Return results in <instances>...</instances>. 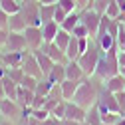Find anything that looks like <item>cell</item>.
I'll return each mask as SVG.
<instances>
[{
  "mask_svg": "<svg viewBox=\"0 0 125 125\" xmlns=\"http://www.w3.org/2000/svg\"><path fill=\"white\" fill-rule=\"evenodd\" d=\"M101 89H103V80H99V77H95V75L85 77V80L80 83V87H77L73 99H70V101L77 103L83 109H89L91 105L97 103V97H99Z\"/></svg>",
  "mask_w": 125,
  "mask_h": 125,
  "instance_id": "6da1fadb",
  "label": "cell"
},
{
  "mask_svg": "<svg viewBox=\"0 0 125 125\" xmlns=\"http://www.w3.org/2000/svg\"><path fill=\"white\" fill-rule=\"evenodd\" d=\"M0 62H2V50H0Z\"/></svg>",
  "mask_w": 125,
  "mask_h": 125,
  "instance_id": "6f0895ef",
  "label": "cell"
},
{
  "mask_svg": "<svg viewBox=\"0 0 125 125\" xmlns=\"http://www.w3.org/2000/svg\"><path fill=\"white\" fill-rule=\"evenodd\" d=\"M46 99H48V95H42V93H36V95H34V101H32V109H40V107H44Z\"/></svg>",
  "mask_w": 125,
  "mask_h": 125,
  "instance_id": "60d3db41",
  "label": "cell"
},
{
  "mask_svg": "<svg viewBox=\"0 0 125 125\" xmlns=\"http://www.w3.org/2000/svg\"><path fill=\"white\" fill-rule=\"evenodd\" d=\"M115 97H117V103H119V111L125 115V89L123 91H117Z\"/></svg>",
  "mask_w": 125,
  "mask_h": 125,
  "instance_id": "b9f144b4",
  "label": "cell"
},
{
  "mask_svg": "<svg viewBox=\"0 0 125 125\" xmlns=\"http://www.w3.org/2000/svg\"><path fill=\"white\" fill-rule=\"evenodd\" d=\"M20 68L24 70V73H26V75L44 77V73H42V70H40V64H38V58H36V54H34V52H30V50H26V52H24L22 66H20Z\"/></svg>",
  "mask_w": 125,
  "mask_h": 125,
  "instance_id": "9c48e42d",
  "label": "cell"
},
{
  "mask_svg": "<svg viewBox=\"0 0 125 125\" xmlns=\"http://www.w3.org/2000/svg\"><path fill=\"white\" fill-rule=\"evenodd\" d=\"M8 34H10V30H0V50H4V48H6Z\"/></svg>",
  "mask_w": 125,
  "mask_h": 125,
  "instance_id": "bcb514c9",
  "label": "cell"
},
{
  "mask_svg": "<svg viewBox=\"0 0 125 125\" xmlns=\"http://www.w3.org/2000/svg\"><path fill=\"white\" fill-rule=\"evenodd\" d=\"M2 85H4V91H6V97L16 99V93H18V83H16V82H12L8 75H2Z\"/></svg>",
  "mask_w": 125,
  "mask_h": 125,
  "instance_id": "d4e9b609",
  "label": "cell"
},
{
  "mask_svg": "<svg viewBox=\"0 0 125 125\" xmlns=\"http://www.w3.org/2000/svg\"><path fill=\"white\" fill-rule=\"evenodd\" d=\"M34 54H36V58H38L40 70H42V73H44V77H46V75H48V73L52 72V68H54V64H56V62H54V60H52L48 54H44L42 50H36Z\"/></svg>",
  "mask_w": 125,
  "mask_h": 125,
  "instance_id": "ffe728a7",
  "label": "cell"
},
{
  "mask_svg": "<svg viewBox=\"0 0 125 125\" xmlns=\"http://www.w3.org/2000/svg\"><path fill=\"white\" fill-rule=\"evenodd\" d=\"M91 2H93V0H91Z\"/></svg>",
  "mask_w": 125,
  "mask_h": 125,
  "instance_id": "6125c7cd",
  "label": "cell"
},
{
  "mask_svg": "<svg viewBox=\"0 0 125 125\" xmlns=\"http://www.w3.org/2000/svg\"><path fill=\"white\" fill-rule=\"evenodd\" d=\"M66 77L68 80H75V82L85 80V73H83L82 66L77 64V60H68L66 62Z\"/></svg>",
  "mask_w": 125,
  "mask_h": 125,
  "instance_id": "7c38bea8",
  "label": "cell"
},
{
  "mask_svg": "<svg viewBox=\"0 0 125 125\" xmlns=\"http://www.w3.org/2000/svg\"><path fill=\"white\" fill-rule=\"evenodd\" d=\"M99 56H101V50L99 46L95 44V40L89 38V46L87 50L80 54V58H77V64L82 66L85 77H91L93 73H95V68H97V62H99Z\"/></svg>",
  "mask_w": 125,
  "mask_h": 125,
  "instance_id": "3957f363",
  "label": "cell"
},
{
  "mask_svg": "<svg viewBox=\"0 0 125 125\" xmlns=\"http://www.w3.org/2000/svg\"><path fill=\"white\" fill-rule=\"evenodd\" d=\"M121 117H123V113L109 111V113L101 115V121H103V123H109V125H115V123H119V121H121Z\"/></svg>",
  "mask_w": 125,
  "mask_h": 125,
  "instance_id": "d6a6232c",
  "label": "cell"
},
{
  "mask_svg": "<svg viewBox=\"0 0 125 125\" xmlns=\"http://www.w3.org/2000/svg\"><path fill=\"white\" fill-rule=\"evenodd\" d=\"M24 38H26V46L30 52H36L44 46V36H42L40 26H28L24 30Z\"/></svg>",
  "mask_w": 125,
  "mask_h": 125,
  "instance_id": "ba28073f",
  "label": "cell"
},
{
  "mask_svg": "<svg viewBox=\"0 0 125 125\" xmlns=\"http://www.w3.org/2000/svg\"><path fill=\"white\" fill-rule=\"evenodd\" d=\"M40 4H58V0H38Z\"/></svg>",
  "mask_w": 125,
  "mask_h": 125,
  "instance_id": "f5cc1de1",
  "label": "cell"
},
{
  "mask_svg": "<svg viewBox=\"0 0 125 125\" xmlns=\"http://www.w3.org/2000/svg\"><path fill=\"white\" fill-rule=\"evenodd\" d=\"M6 97V91H4V85H2V77H0V99Z\"/></svg>",
  "mask_w": 125,
  "mask_h": 125,
  "instance_id": "f907efd6",
  "label": "cell"
},
{
  "mask_svg": "<svg viewBox=\"0 0 125 125\" xmlns=\"http://www.w3.org/2000/svg\"><path fill=\"white\" fill-rule=\"evenodd\" d=\"M58 6L64 10L66 14H72V12H77L75 10V0H58Z\"/></svg>",
  "mask_w": 125,
  "mask_h": 125,
  "instance_id": "d590c367",
  "label": "cell"
},
{
  "mask_svg": "<svg viewBox=\"0 0 125 125\" xmlns=\"http://www.w3.org/2000/svg\"><path fill=\"white\" fill-rule=\"evenodd\" d=\"M99 20H101V14L95 12L93 8H85V10L80 12V22L89 30V36L91 38H95L97 30H99Z\"/></svg>",
  "mask_w": 125,
  "mask_h": 125,
  "instance_id": "52a82bcc",
  "label": "cell"
},
{
  "mask_svg": "<svg viewBox=\"0 0 125 125\" xmlns=\"http://www.w3.org/2000/svg\"><path fill=\"white\" fill-rule=\"evenodd\" d=\"M85 121L89 123V125H101L103 121H101V111H99V107L97 105H91L89 109H87V113H85Z\"/></svg>",
  "mask_w": 125,
  "mask_h": 125,
  "instance_id": "4316f807",
  "label": "cell"
},
{
  "mask_svg": "<svg viewBox=\"0 0 125 125\" xmlns=\"http://www.w3.org/2000/svg\"><path fill=\"white\" fill-rule=\"evenodd\" d=\"M103 87L105 89H109V91H113V93H117V91H123L125 89V75L119 72V73H115V75H111L109 80H105L103 82Z\"/></svg>",
  "mask_w": 125,
  "mask_h": 125,
  "instance_id": "9a60e30c",
  "label": "cell"
},
{
  "mask_svg": "<svg viewBox=\"0 0 125 125\" xmlns=\"http://www.w3.org/2000/svg\"><path fill=\"white\" fill-rule=\"evenodd\" d=\"M8 16L10 14H6L4 10H0V30H8Z\"/></svg>",
  "mask_w": 125,
  "mask_h": 125,
  "instance_id": "f6af8a7d",
  "label": "cell"
},
{
  "mask_svg": "<svg viewBox=\"0 0 125 125\" xmlns=\"http://www.w3.org/2000/svg\"><path fill=\"white\" fill-rule=\"evenodd\" d=\"M105 14H107L109 18H113V20H115V18L119 16V14H121V8L117 6V2H115V0H113V2H111V4L107 6V10H105Z\"/></svg>",
  "mask_w": 125,
  "mask_h": 125,
  "instance_id": "f35d334b",
  "label": "cell"
},
{
  "mask_svg": "<svg viewBox=\"0 0 125 125\" xmlns=\"http://www.w3.org/2000/svg\"><path fill=\"white\" fill-rule=\"evenodd\" d=\"M72 36H75V38H91V36H89V30H87L82 22H80V24H77V26L72 30Z\"/></svg>",
  "mask_w": 125,
  "mask_h": 125,
  "instance_id": "8d00e7d4",
  "label": "cell"
},
{
  "mask_svg": "<svg viewBox=\"0 0 125 125\" xmlns=\"http://www.w3.org/2000/svg\"><path fill=\"white\" fill-rule=\"evenodd\" d=\"M0 119H2V111H0Z\"/></svg>",
  "mask_w": 125,
  "mask_h": 125,
  "instance_id": "680465c9",
  "label": "cell"
},
{
  "mask_svg": "<svg viewBox=\"0 0 125 125\" xmlns=\"http://www.w3.org/2000/svg\"><path fill=\"white\" fill-rule=\"evenodd\" d=\"M119 72H121V73H123V75H125V68H121V70H119Z\"/></svg>",
  "mask_w": 125,
  "mask_h": 125,
  "instance_id": "11a10c76",
  "label": "cell"
},
{
  "mask_svg": "<svg viewBox=\"0 0 125 125\" xmlns=\"http://www.w3.org/2000/svg\"><path fill=\"white\" fill-rule=\"evenodd\" d=\"M113 0H93L91 2V8L95 10V12H99V14H105V10H107V6L111 4Z\"/></svg>",
  "mask_w": 125,
  "mask_h": 125,
  "instance_id": "836d02e7",
  "label": "cell"
},
{
  "mask_svg": "<svg viewBox=\"0 0 125 125\" xmlns=\"http://www.w3.org/2000/svg\"><path fill=\"white\" fill-rule=\"evenodd\" d=\"M101 125H109V123H101Z\"/></svg>",
  "mask_w": 125,
  "mask_h": 125,
  "instance_id": "91938a15",
  "label": "cell"
},
{
  "mask_svg": "<svg viewBox=\"0 0 125 125\" xmlns=\"http://www.w3.org/2000/svg\"><path fill=\"white\" fill-rule=\"evenodd\" d=\"M93 40H95V44L99 46L101 52H109V50L117 48V40H115L111 34H109V32H105V34H97Z\"/></svg>",
  "mask_w": 125,
  "mask_h": 125,
  "instance_id": "ac0fdd59",
  "label": "cell"
},
{
  "mask_svg": "<svg viewBox=\"0 0 125 125\" xmlns=\"http://www.w3.org/2000/svg\"><path fill=\"white\" fill-rule=\"evenodd\" d=\"M115 2H117V6L121 8V12H125V0H115Z\"/></svg>",
  "mask_w": 125,
  "mask_h": 125,
  "instance_id": "816d5d0a",
  "label": "cell"
},
{
  "mask_svg": "<svg viewBox=\"0 0 125 125\" xmlns=\"http://www.w3.org/2000/svg\"><path fill=\"white\" fill-rule=\"evenodd\" d=\"M80 125H89V123H87V121H82V123H80Z\"/></svg>",
  "mask_w": 125,
  "mask_h": 125,
  "instance_id": "9f6ffc18",
  "label": "cell"
},
{
  "mask_svg": "<svg viewBox=\"0 0 125 125\" xmlns=\"http://www.w3.org/2000/svg\"><path fill=\"white\" fill-rule=\"evenodd\" d=\"M26 24L28 26H42V18H40V2L38 0H22V10Z\"/></svg>",
  "mask_w": 125,
  "mask_h": 125,
  "instance_id": "5b68a950",
  "label": "cell"
},
{
  "mask_svg": "<svg viewBox=\"0 0 125 125\" xmlns=\"http://www.w3.org/2000/svg\"><path fill=\"white\" fill-rule=\"evenodd\" d=\"M52 87H54V83L48 80V77H40V82H38V87H36V93H42V95H48Z\"/></svg>",
  "mask_w": 125,
  "mask_h": 125,
  "instance_id": "f546056e",
  "label": "cell"
},
{
  "mask_svg": "<svg viewBox=\"0 0 125 125\" xmlns=\"http://www.w3.org/2000/svg\"><path fill=\"white\" fill-rule=\"evenodd\" d=\"M80 24V12H72V14H68L66 16V20L60 24V28H64V30H68V32L72 34V30Z\"/></svg>",
  "mask_w": 125,
  "mask_h": 125,
  "instance_id": "f1b7e54d",
  "label": "cell"
},
{
  "mask_svg": "<svg viewBox=\"0 0 125 125\" xmlns=\"http://www.w3.org/2000/svg\"><path fill=\"white\" fill-rule=\"evenodd\" d=\"M40 28H42L44 42H54V38H56V34H58V30H60V24H58L56 20H52V22H46V24H42Z\"/></svg>",
  "mask_w": 125,
  "mask_h": 125,
  "instance_id": "44dd1931",
  "label": "cell"
},
{
  "mask_svg": "<svg viewBox=\"0 0 125 125\" xmlns=\"http://www.w3.org/2000/svg\"><path fill=\"white\" fill-rule=\"evenodd\" d=\"M54 14H56V4H40V18H42V24L52 22V20H54Z\"/></svg>",
  "mask_w": 125,
  "mask_h": 125,
  "instance_id": "484cf974",
  "label": "cell"
},
{
  "mask_svg": "<svg viewBox=\"0 0 125 125\" xmlns=\"http://www.w3.org/2000/svg\"><path fill=\"white\" fill-rule=\"evenodd\" d=\"M70 40H72V34L68 32V30H64V28H60V30H58V34H56V38H54L56 46H60L64 52H66V48H68Z\"/></svg>",
  "mask_w": 125,
  "mask_h": 125,
  "instance_id": "83f0119b",
  "label": "cell"
},
{
  "mask_svg": "<svg viewBox=\"0 0 125 125\" xmlns=\"http://www.w3.org/2000/svg\"><path fill=\"white\" fill-rule=\"evenodd\" d=\"M0 125H20V123H16V121H12V119L2 117V119H0Z\"/></svg>",
  "mask_w": 125,
  "mask_h": 125,
  "instance_id": "681fc988",
  "label": "cell"
},
{
  "mask_svg": "<svg viewBox=\"0 0 125 125\" xmlns=\"http://www.w3.org/2000/svg\"><path fill=\"white\" fill-rule=\"evenodd\" d=\"M80 54H82L80 40H77L75 36H72V40H70V44H68V48H66V56H68V60H77V58H80Z\"/></svg>",
  "mask_w": 125,
  "mask_h": 125,
  "instance_id": "cb8c5ba5",
  "label": "cell"
},
{
  "mask_svg": "<svg viewBox=\"0 0 125 125\" xmlns=\"http://www.w3.org/2000/svg\"><path fill=\"white\" fill-rule=\"evenodd\" d=\"M113 18H109L107 14H101V20H99V30H97V34H105L107 30H109V24H111ZM95 34V36H97Z\"/></svg>",
  "mask_w": 125,
  "mask_h": 125,
  "instance_id": "74e56055",
  "label": "cell"
},
{
  "mask_svg": "<svg viewBox=\"0 0 125 125\" xmlns=\"http://www.w3.org/2000/svg\"><path fill=\"white\" fill-rule=\"evenodd\" d=\"M6 75L10 77L12 82H16V83L20 85L22 77H24V70H22V68H6Z\"/></svg>",
  "mask_w": 125,
  "mask_h": 125,
  "instance_id": "1f68e13d",
  "label": "cell"
},
{
  "mask_svg": "<svg viewBox=\"0 0 125 125\" xmlns=\"http://www.w3.org/2000/svg\"><path fill=\"white\" fill-rule=\"evenodd\" d=\"M80 83H82V82H75V80H68V77H66V80L60 83V85H62V95H64V99H66V101L73 99V95H75L77 87H80Z\"/></svg>",
  "mask_w": 125,
  "mask_h": 125,
  "instance_id": "d6986e66",
  "label": "cell"
},
{
  "mask_svg": "<svg viewBox=\"0 0 125 125\" xmlns=\"http://www.w3.org/2000/svg\"><path fill=\"white\" fill-rule=\"evenodd\" d=\"M38 82H40V77L26 75V73H24V77H22L20 85H22V87H26V89H32V91H36V87H38Z\"/></svg>",
  "mask_w": 125,
  "mask_h": 125,
  "instance_id": "4dcf8cb0",
  "label": "cell"
},
{
  "mask_svg": "<svg viewBox=\"0 0 125 125\" xmlns=\"http://www.w3.org/2000/svg\"><path fill=\"white\" fill-rule=\"evenodd\" d=\"M117 52L119 48H113V50H109V52H101L99 56V62H97V68H95V77H99V80H109L111 75L119 73V60H117Z\"/></svg>",
  "mask_w": 125,
  "mask_h": 125,
  "instance_id": "7a4b0ae2",
  "label": "cell"
},
{
  "mask_svg": "<svg viewBox=\"0 0 125 125\" xmlns=\"http://www.w3.org/2000/svg\"><path fill=\"white\" fill-rule=\"evenodd\" d=\"M44 54H48L56 64H66L68 62V56H66V52L60 48V46H56V42H44V46L40 48Z\"/></svg>",
  "mask_w": 125,
  "mask_h": 125,
  "instance_id": "8fae6325",
  "label": "cell"
},
{
  "mask_svg": "<svg viewBox=\"0 0 125 125\" xmlns=\"http://www.w3.org/2000/svg\"><path fill=\"white\" fill-rule=\"evenodd\" d=\"M24 52H6V50H2V62H0V64H2L4 68H20Z\"/></svg>",
  "mask_w": 125,
  "mask_h": 125,
  "instance_id": "4fadbf2b",
  "label": "cell"
},
{
  "mask_svg": "<svg viewBox=\"0 0 125 125\" xmlns=\"http://www.w3.org/2000/svg\"><path fill=\"white\" fill-rule=\"evenodd\" d=\"M0 111H2V117L12 119V121H16V123H22L26 117H30V115L24 113V107H20L16 99H10V97L0 99Z\"/></svg>",
  "mask_w": 125,
  "mask_h": 125,
  "instance_id": "277c9868",
  "label": "cell"
},
{
  "mask_svg": "<svg viewBox=\"0 0 125 125\" xmlns=\"http://www.w3.org/2000/svg\"><path fill=\"white\" fill-rule=\"evenodd\" d=\"M123 28H125V24H123Z\"/></svg>",
  "mask_w": 125,
  "mask_h": 125,
  "instance_id": "94428289",
  "label": "cell"
},
{
  "mask_svg": "<svg viewBox=\"0 0 125 125\" xmlns=\"http://www.w3.org/2000/svg\"><path fill=\"white\" fill-rule=\"evenodd\" d=\"M97 107H99V111H101V115H105V113H109V111H117V113H121L119 111V103H117V97H115V93L113 91H109V89H101V93H99V97H97V103H95Z\"/></svg>",
  "mask_w": 125,
  "mask_h": 125,
  "instance_id": "8992f818",
  "label": "cell"
},
{
  "mask_svg": "<svg viewBox=\"0 0 125 125\" xmlns=\"http://www.w3.org/2000/svg\"><path fill=\"white\" fill-rule=\"evenodd\" d=\"M117 60H119V68H125V50L117 52Z\"/></svg>",
  "mask_w": 125,
  "mask_h": 125,
  "instance_id": "7dc6e473",
  "label": "cell"
},
{
  "mask_svg": "<svg viewBox=\"0 0 125 125\" xmlns=\"http://www.w3.org/2000/svg\"><path fill=\"white\" fill-rule=\"evenodd\" d=\"M66 103H68L66 99H62V101L52 109V115H54L56 119H64V117H66Z\"/></svg>",
  "mask_w": 125,
  "mask_h": 125,
  "instance_id": "e575fe53",
  "label": "cell"
},
{
  "mask_svg": "<svg viewBox=\"0 0 125 125\" xmlns=\"http://www.w3.org/2000/svg\"><path fill=\"white\" fill-rule=\"evenodd\" d=\"M30 115H32V117H36L38 121H46V119H48L52 113H50V111H46L44 107H40V109H32V113H30Z\"/></svg>",
  "mask_w": 125,
  "mask_h": 125,
  "instance_id": "ab89813d",
  "label": "cell"
},
{
  "mask_svg": "<svg viewBox=\"0 0 125 125\" xmlns=\"http://www.w3.org/2000/svg\"><path fill=\"white\" fill-rule=\"evenodd\" d=\"M0 10L6 14H16L22 10V0H0Z\"/></svg>",
  "mask_w": 125,
  "mask_h": 125,
  "instance_id": "603a6c76",
  "label": "cell"
},
{
  "mask_svg": "<svg viewBox=\"0 0 125 125\" xmlns=\"http://www.w3.org/2000/svg\"><path fill=\"white\" fill-rule=\"evenodd\" d=\"M85 8H91V0H75V10L82 12Z\"/></svg>",
  "mask_w": 125,
  "mask_h": 125,
  "instance_id": "ee69618b",
  "label": "cell"
},
{
  "mask_svg": "<svg viewBox=\"0 0 125 125\" xmlns=\"http://www.w3.org/2000/svg\"><path fill=\"white\" fill-rule=\"evenodd\" d=\"M26 28H28V24H26V18L22 12H16V14L8 16V30L10 32H24Z\"/></svg>",
  "mask_w": 125,
  "mask_h": 125,
  "instance_id": "5bb4252c",
  "label": "cell"
},
{
  "mask_svg": "<svg viewBox=\"0 0 125 125\" xmlns=\"http://www.w3.org/2000/svg\"><path fill=\"white\" fill-rule=\"evenodd\" d=\"M119 50H125V42H123V44H121V46H119Z\"/></svg>",
  "mask_w": 125,
  "mask_h": 125,
  "instance_id": "db71d44e",
  "label": "cell"
},
{
  "mask_svg": "<svg viewBox=\"0 0 125 125\" xmlns=\"http://www.w3.org/2000/svg\"><path fill=\"white\" fill-rule=\"evenodd\" d=\"M82 121H75V119H68V117H64L62 119V125H80Z\"/></svg>",
  "mask_w": 125,
  "mask_h": 125,
  "instance_id": "c3c4849f",
  "label": "cell"
},
{
  "mask_svg": "<svg viewBox=\"0 0 125 125\" xmlns=\"http://www.w3.org/2000/svg\"><path fill=\"white\" fill-rule=\"evenodd\" d=\"M4 50H6V52H24V50H28L24 32H10Z\"/></svg>",
  "mask_w": 125,
  "mask_h": 125,
  "instance_id": "30bf717a",
  "label": "cell"
},
{
  "mask_svg": "<svg viewBox=\"0 0 125 125\" xmlns=\"http://www.w3.org/2000/svg\"><path fill=\"white\" fill-rule=\"evenodd\" d=\"M85 113H87V109L80 107L77 103H73V101H68V103H66V117H68V119L85 121Z\"/></svg>",
  "mask_w": 125,
  "mask_h": 125,
  "instance_id": "e0dca14e",
  "label": "cell"
},
{
  "mask_svg": "<svg viewBox=\"0 0 125 125\" xmlns=\"http://www.w3.org/2000/svg\"><path fill=\"white\" fill-rule=\"evenodd\" d=\"M34 95H36V91L32 89H26L22 85H18V93H16V101L20 107L28 109V107H32V101H34Z\"/></svg>",
  "mask_w": 125,
  "mask_h": 125,
  "instance_id": "2e32d148",
  "label": "cell"
},
{
  "mask_svg": "<svg viewBox=\"0 0 125 125\" xmlns=\"http://www.w3.org/2000/svg\"><path fill=\"white\" fill-rule=\"evenodd\" d=\"M46 77H48L52 83H62V82L66 80V64H54L52 72L46 75Z\"/></svg>",
  "mask_w": 125,
  "mask_h": 125,
  "instance_id": "7402d4cb",
  "label": "cell"
},
{
  "mask_svg": "<svg viewBox=\"0 0 125 125\" xmlns=\"http://www.w3.org/2000/svg\"><path fill=\"white\" fill-rule=\"evenodd\" d=\"M66 16H68V14H66L64 10H62V8L58 6V4H56V14H54V20H56L58 24H62V22L66 20Z\"/></svg>",
  "mask_w": 125,
  "mask_h": 125,
  "instance_id": "7bdbcfd3",
  "label": "cell"
}]
</instances>
